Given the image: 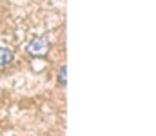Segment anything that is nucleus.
<instances>
[{
	"instance_id": "1",
	"label": "nucleus",
	"mask_w": 156,
	"mask_h": 136,
	"mask_svg": "<svg viewBox=\"0 0 156 136\" xmlns=\"http://www.w3.org/2000/svg\"><path fill=\"white\" fill-rule=\"evenodd\" d=\"M26 51H27V54H31V56H44V54L49 51V40H47L45 37H38V38H35V40H31V42L27 44Z\"/></svg>"
},
{
	"instance_id": "3",
	"label": "nucleus",
	"mask_w": 156,
	"mask_h": 136,
	"mask_svg": "<svg viewBox=\"0 0 156 136\" xmlns=\"http://www.w3.org/2000/svg\"><path fill=\"white\" fill-rule=\"evenodd\" d=\"M66 65H62L60 67V73H58V76H60V82H62V85H66Z\"/></svg>"
},
{
	"instance_id": "2",
	"label": "nucleus",
	"mask_w": 156,
	"mask_h": 136,
	"mask_svg": "<svg viewBox=\"0 0 156 136\" xmlns=\"http://www.w3.org/2000/svg\"><path fill=\"white\" fill-rule=\"evenodd\" d=\"M13 58H15L13 51H11L9 47L0 45V65H7L9 62H13Z\"/></svg>"
}]
</instances>
